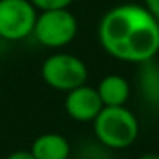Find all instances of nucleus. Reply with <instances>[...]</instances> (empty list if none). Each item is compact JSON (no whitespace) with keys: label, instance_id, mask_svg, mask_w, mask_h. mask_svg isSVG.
<instances>
[{"label":"nucleus","instance_id":"6","mask_svg":"<svg viewBox=\"0 0 159 159\" xmlns=\"http://www.w3.org/2000/svg\"><path fill=\"white\" fill-rule=\"evenodd\" d=\"M63 104H65L67 115L72 120L80 121V123L93 121L104 108L96 87H91L87 84H82L75 89L69 91Z\"/></svg>","mask_w":159,"mask_h":159},{"label":"nucleus","instance_id":"4","mask_svg":"<svg viewBox=\"0 0 159 159\" xmlns=\"http://www.w3.org/2000/svg\"><path fill=\"white\" fill-rule=\"evenodd\" d=\"M41 77L50 87L69 93L87 82L89 70L79 57L72 53H55L43 62Z\"/></svg>","mask_w":159,"mask_h":159},{"label":"nucleus","instance_id":"11","mask_svg":"<svg viewBox=\"0 0 159 159\" xmlns=\"http://www.w3.org/2000/svg\"><path fill=\"white\" fill-rule=\"evenodd\" d=\"M144 7L147 9L156 19H159V0H144Z\"/></svg>","mask_w":159,"mask_h":159},{"label":"nucleus","instance_id":"7","mask_svg":"<svg viewBox=\"0 0 159 159\" xmlns=\"http://www.w3.org/2000/svg\"><path fill=\"white\" fill-rule=\"evenodd\" d=\"M31 156L34 159H69L70 157V144L62 134H41L33 140Z\"/></svg>","mask_w":159,"mask_h":159},{"label":"nucleus","instance_id":"5","mask_svg":"<svg viewBox=\"0 0 159 159\" xmlns=\"http://www.w3.org/2000/svg\"><path fill=\"white\" fill-rule=\"evenodd\" d=\"M38 9L29 0H0V38L22 41L33 34Z\"/></svg>","mask_w":159,"mask_h":159},{"label":"nucleus","instance_id":"2","mask_svg":"<svg viewBox=\"0 0 159 159\" xmlns=\"http://www.w3.org/2000/svg\"><path fill=\"white\" fill-rule=\"evenodd\" d=\"M96 139L108 149H127L139 137V121L127 106H104L93 120Z\"/></svg>","mask_w":159,"mask_h":159},{"label":"nucleus","instance_id":"12","mask_svg":"<svg viewBox=\"0 0 159 159\" xmlns=\"http://www.w3.org/2000/svg\"><path fill=\"white\" fill-rule=\"evenodd\" d=\"M5 159H34L29 151H14L12 154H9Z\"/></svg>","mask_w":159,"mask_h":159},{"label":"nucleus","instance_id":"3","mask_svg":"<svg viewBox=\"0 0 159 159\" xmlns=\"http://www.w3.org/2000/svg\"><path fill=\"white\" fill-rule=\"evenodd\" d=\"M79 22L69 9L41 11L33 29V36L46 48H63L77 36Z\"/></svg>","mask_w":159,"mask_h":159},{"label":"nucleus","instance_id":"13","mask_svg":"<svg viewBox=\"0 0 159 159\" xmlns=\"http://www.w3.org/2000/svg\"><path fill=\"white\" fill-rule=\"evenodd\" d=\"M139 159H159L157 152H147V154H142Z\"/></svg>","mask_w":159,"mask_h":159},{"label":"nucleus","instance_id":"10","mask_svg":"<svg viewBox=\"0 0 159 159\" xmlns=\"http://www.w3.org/2000/svg\"><path fill=\"white\" fill-rule=\"evenodd\" d=\"M38 11H55V9H69L74 0H29Z\"/></svg>","mask_w":159,"mask_h":159},{"label":"nucleus","instance_id":"8","mask_svg":"<svg viewBox=\"0 0 159 159\" xmlns=\"http://www.w3.org/2000/svg\"><path fill=\"white\" fill-rule=\"evenodd\" d=\"M104 106H125L130 98V84L123 75L110 74L103 77L96 87Z\"/></svg>","mask_w":159,"mask_h":159},{"label":"nucleus","instance_id":"1","mask_svg":"<svg viewBox=\"0 0 159 159\" xmlns=\"http://www.w3.org/2000/svg\"><path fill=\"white\" fill-rule=\"evenodd\" d=\"M98 39L110 57L139 65L159 53V19L144 5H116L101 17Z\"/></svg>","mask_w":159,"mask_h":159},{"label":"nucleus","instance_id":"9","mask_svg":"<svg viewBox=\"0 0 159 159\" xmlns=\"http://www.w3.org/2000/svg\"><path fill=\"white\" fill-rule=\"evenodd\" d=\"M140 69L137 72V87L145 104L159 108V65L152 60L139 63Z\"/></svg>","mask_w":159,"mask_h":159}]
</instances>
